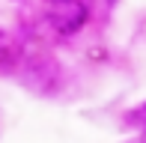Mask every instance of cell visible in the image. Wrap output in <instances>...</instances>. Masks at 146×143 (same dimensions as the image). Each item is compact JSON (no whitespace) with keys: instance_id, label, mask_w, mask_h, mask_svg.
Returning a JSON list of instances; mask_svg holds the SVG:
<instances>
[{"instance_id":"obj_5","label":"cell","mask_w":146,"mask_h":143,"mask_svg":"<svg viewBox=\"0 0 146 143\" xmlns=\"http://www.w3.org/2000/svg\"><path fill=\"white\" fill-rule=\"evenodd\" d=\"M143 119H146V105H143Z\"/></svg>"},{"instance_id":"obj_3","label":"cell","mask_w":146,"mask_h":143,"mask_svg":"<svg viewBox=\"0 0 146 143\" xmlns=\"http://www.w3.org/2000/svg\"><path fill=\"white\" fill-rule=\"evenodd\" d=\"M102 3H108V6H113V3H116V0H102Z\"/></svg>"},{"instance_id":"obj_1","label":"cell","mask_w":146,"mask_h":143,"mask_svg":"<svg viewBox=\"0 0 146 143\" xmlns=\"http://www.w3.org/2000/svg\"><path fill=\"white\" fill-rule=\"evenodd\" d=\"M87 18H90V9L84 0H63L48 9V24L60 36H75L78 30H84Z\"/></svg>"},{"instance_id":"obj_4","label":"cell","mask_w":146,"mask_h":143,"mask_svg":"<svg viewBox=\"0 0 146 143\" xmlns=\"http://www.w3.org/2000/svg\"><path fill=\"white\" fill-rule=\"evenodd\" d=\"M48 3H51V6H54V3H63V0H48Z\"/></svg>"},{"instance_id":"obj_2","label":"cell","mask_w":146,"mask_h":143,"mask_svg":"<svg viewBox=\"0 0 146 143\" xmlns=\"http://www.w3.org/2000/svg\"><path fill=\"white\" fill-rule=\"evenodd\" d=\"M21 60V45L15 42L12 36L0 33V72H12Z\"/></svg>"}]
</instances>
